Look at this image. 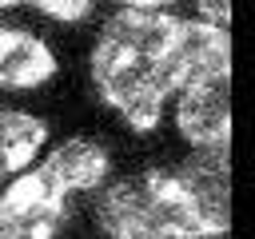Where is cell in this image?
Listing matches in <instances>:
<instances>
[{
  "mask_svg": "<svg viewBox=\"0 0 255 239\" xmlns=\"http://www.w3.org/2000/svg\"><path fill=\"white\" fill-rule=\"evenodd\" d=\"M108 239H215L231 231L227 147H195L175 167L135 171L108 183L92 203Z\"/></svg>",
  "mask_w": 255,
  "mask_h": 239,
  "instance_id": "obj_1",
  "label": "cell"
},
{
  "mask_svg": "<svg viewBox=\"0 0 255 239\" xmlns=\"http://www.w3.org/2000/svg\"><path fill=\"white\" fill-rule=\"evenodd\" d=\"M187 20L171 12L120 8L104 20L92 48V84L100 100L131 127L155 131L163 104L187 76Z\"/></svg>",
  "mask_w": 255,
  "mask_h": 239,
  "instance_id": "obj_2",
  "label": "cell"
},
{
  "mask_svg": "<svg viewBox=\"0 0 255 239\" xmlns=\"http://www.w3.org/2000/svg\"><path fill=\"white\" fill-rule=\"evenodd\" d=\"M112 171V155L100 139L76 135L48 151L36 167H24L0 195V239H56L68 203L80 191H96Z\"/></svg>",
  "mask_w": 255,
  "mask_h": 239,
  "instance_id": "obj_3",
  "label": "cell"
},
{
  "mask_svg": "<svg viewBox=\"0 0 255 239\" xmlns=\"http://www.w3.org/2000/svg\"><path fill=\"white\" fill-rule=\"evenodd\" d=\"M187 76L179 84L175 123L191 147L231 143V36L203 20H187Z\"/></svg>",
  "mask_w": 255,
  "mask_h": 239,
  "instance_id": "obj_4",
  "label": "cell"
},
{
  "mask_svg": "<svg viewBox=\"0 0 255 239\" xmlns=\"http://www.w3.org/2000/svg\"><path fill=\"white\" fill-rule=\"evenodd\" d=\"M56 52L12 24H0V92H32L56 76Z\"/></svg>",
  "mask_w": 255,
  "mask_h": 239,
  "instance_id": "obj_5",
  "label": "cell"
},
{
  "mask_svg": "<svg viewBox=\"0 0 255 239\" xmlns=\"http://www.w3.org/2000/svg\"><path fill=\"white\" fill-rule=\"evenodd\" d=\"M48 143V123L20 108H0V183L20 175Z\"/></svg>",
  "mask_w": 255,
  "mask_h": 239,
  "instance_id": "obj_6",
  "label": "cell"
},
{
  "mask_svg": "<svg viewBox=\"0 0 255 239\" xmlns=\"http://www.w3.org/2000/svg\"><path fill=\"white\" fill-rule=\"evenodd\" d=\"M16 4L40 8L44 16H52V20H68V24H76V20H84V16L92 12V0H0V8H16Z\"/></svg>",
  "mask_w": 255,
  "mask_h": 239,
  "instance_id": "obj_7",
  "label": "cell"
},
{
  "mask_svg": "<svg viewBox=\"0 0 255 239\" xmlns=\"http://www.w3.org/2000/svg\"><path fill=\"white\" fill-rule=\"evenodd\" d=\"M195 12H199L203 24L227 28V20H231V0H195Z\"/></svg>",
  "mask_w": 255,
  "mask_h": 239,
  "instance_id": "obj_8",
  "label": "cell"
},
{
  "mask_svg": "<svg viewBox=\"0 0 255 239\" xmlns=\"http://www.w3.org/2000/svg\"><path fill=\"white\" fill-rule=\"evenodd\" d=\"M116 4H124V8H143V12H163V8H171L175 0H116Z\"/></svg>",
  "mask_w": 255,
  "mask_h": 239,
  "instance_id": "obj_9",
  "label": "cell"
}]
</instances>
